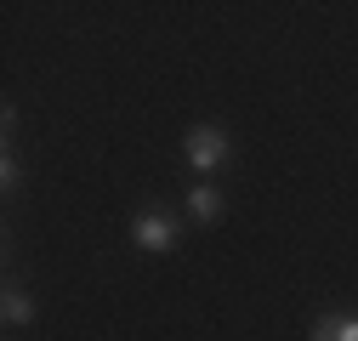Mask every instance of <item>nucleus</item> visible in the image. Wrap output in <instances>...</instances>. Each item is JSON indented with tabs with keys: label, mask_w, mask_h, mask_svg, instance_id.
Segmentation results:
<instances>
[{
	"label": "nucleus",
	"mask_w": 358,
	"mask_h": 341,
	"mask_svg": "<svg viewBox=\"0 0 358 341\" xmlns=\"http://www.w3.org/2000/svg\"><path fill=\"white\" fill-rule=\"evenodd\" d=\"M0 319H6V330H23L40 319V302L23 290V284H6V296H0Z\"/></svg>",
	"instance_id": "20e7f679"
},
{
	"label": "nucleus",
	"mask_w": 358,
	"mask_h": 341,
	"mask_svg": "<svg viewBox=\"0 0 358 341\" xmlns=\"http://www.w3.org/2000/svg\"><path fill=\"white\" fill-rule=\"evenodd\" d=\"M307 341H358V313H319L307 324Z\"/></svg>",
	"instance_id": "39448f33"
},
{
	"label": "nucleus",
	"mask_w": 358,
	"mask_h": 341,
	"mask_svg": "<svg viewBox=\"0 0 358 341\" xmlns=\"http://www.w3.org/2000/svg\"><path fill=\"white\" fill-rule=\"evenodd\" d=\"M23 188V159L6 148V154H0V194H17Z\"/></svg>",
	"instance_id": "423d86ee"
},
{
	"label": "nucleus",
	"mask_w": 358,
	"mask_h": 341,
	"mask_svg": "<svg viewBox=\"0 0 358 341\" xmlns=\"http://www.w3.org/2000/svg\"><path fill=\"white\" fill-rule=\"evenodd\" d=\"M182 210H188V222H194V228H216V222H222V210H228V199H222L216 182H194V188L182 194Z\"/></svg>",
	"instance_id": "7ed1b4c3"
},
{
	"label": "nucleus",
	"mask_w": 358,
	"mask_h": 341,
	"mask_svg": "<svg viewBox=\"0 0 358 341\" xmlns=\"http://www.w3.org/2000/svg\"><path fill=\"white\" fill-rule=\"evenodd\" d=\"M131 245H137L143 256H171L176 245H182V222H176L171 210L148 205V210H137V217H131Z\"/></svg>",
	"instance_id": "f03ea898"
},
{
	"label": "nucleus",
	"mask_w": 358,
	"mask_h": 341,
	"mask_svg": "<svg viewBox=\"0 0 358 341\" xmlns=\"http://www.w3.org/2000/svg\"><path fill=\"white\" fill-rule=\"evenodd\" d=\"M0 131H6V148H12V131H17V108H12V103L0 108Z\"/></svg>",
	"instance_id": "0eeeda50"
},
{
	"label": "nucleus",
	"mask_w": 358,
	"mask_h": 341,
	"mask_svg": "<svg viewBox=\"0 0 358 341\" xmlns=\"http://www.w3.org/2000/svg\"><path fill=\"white\" fill-rule=\"evenodd\" d=\"M182 159L199 170V182H216L222 177V170H228L234 165V137L228 131H222V125H194V131L182 137Z\"/></svg>",
	"instance_id": "f257e3e1"
}]
</instances>
